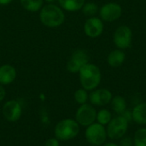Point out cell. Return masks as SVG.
<instances>
[{"instance_id": "9", "label": "cell", "mask_w": 146, "mask_h": 146, "mask_svg": "<svg viewBox=\"0 0 146 146\" xmlns=\"http://www.w3.org/2000/svg\"><path fill=\"white\" fill-rule=\"evenodd\" d=\"M89 62V56L85 50L78 49L73 52L66 64V69L71 74H78L80 68Z\"/></svg>"}, {"instance_id": "18", "label": "cell", "mask_w": 146, "mask_h": 146, "mask_svg": "<svg viewBox=\"0 0 146 146\" xmlns=\"http://www.w3.org/2000/svg\"><path fill=\"white\" fill-rule=\"evenodd\" d=\"M44 0H20L21 6L28 12H39L44 6Z\"/></svg>"}, {"instance_id": "20", "label": "cell", "mask_w": 146, "mask_h": 146, "mask_svg": "<svg viewBox=\"0 0 146 146\" xmlns=\"http://www.w3.org/2000/svg\"><path fill=\"white\" fill-rule=\"evenodd\" d=\"M99 8L98 5L93 2H87L85 3V4L83 5L81 11L84 14V15L89 17H92V16H96V15L98 13Z\"/></svg>"}, {"instance_id": "7", "label": "cell", "mask_w": 146, "mask_h": 146, "mask_svg": "<svg viewBox=\"0 0 146 146\" xmlns=\"http://www.w3.org/2000/svg\"><path fill=\"white\" fill-rule=\"evenodd\" d=\"M97 110L93 105L91 104H85L80 105L75 113V121L77 123L81 126L87 127L92 123L96 122Z\"/></svg>"}, {"instance_id": "10", "label": "cell", "mask_w": 146, "mask_h": 146, "mask_svg": "<svg viewBox=\"0 0 146 146\" xmlns=\"http://www.w3.org/2000/svg\"><path fill=\"white\" fill-rule=\"evenodd\" d=\"M104 28V21L98 16H92L87 18L84 23V33L91 38H97L102 35Z\"/></svg>"}, {"instance_id": "12", "label": "cell", "mask_w": 146, "mask_h": 146, "mask_svg": "<svg viewBox=\"0 0 146 146\" xmlns=\"http://www.w3.org/2000/svg\"><path fill=\"white\" fill-rule=\"evenodd\" d=\"M2 112L6 121L9 122H15L21 116V105L17 100H9L3 104Z\"/></svg>"}, {"instance_id": "29", "label": "cell", "mask_w": 146, "mask_h": 146, "mask_svg": "<svg viewBox=\"0 0 146 146\" xmlns=\"http://www.w3.org/2000/svg\"><path fill=\"white\" fill-rule=\"evenodd\" d=\"M55 1H57V0H44V2L46 3H54Z\"/></svg>"}, {"instance_id": "28", "label": "cell", "mask_w": 146, "mask_h": 146, "mask_svg": "<svg viewBox=\"0 0 146 146\" xmlns=\"http://www.w3.org/2000/svg\"><path fill=\"white\" fill-rule=\"evenodd\" d=\"M102 146H120L118 144L114 142H105Z\"/></svg>"}, {"instance_id": "11", "label": "cell", "mask_w": 146, "mask_h": 146, "mask_svg": "<svg viewBox=\"0 0 146 146\" xmlns=\"http://www.w3.org/2000/svg\"><path fill=\"white\" fill-rule=\"evenodd\" d=\"M112 98L111 91L106 88H96L89 93V102L93 106H105L110 104Z\"/></svg>"}, {"instance_id": "22", "label": "cell", "mask_w": 146, "mask_h": 146, "mask_svg": "<svg viewBox=\"0 0 146 146\" xmlns=\"http://www.w3.org/2000/svg\"><path fill=\"white\" fill-rule=\"evenodd\" d=\"M74 98L75 102L81 105V104H85L89 101V93L88 91L85 90L84 88H80L78 90L75 91L74 94Z\"/></svg>"}, {"instance_id": "30", "label": "cell", "mask_w": 146, "mask_h": 146, "mask_svg": "<svg viewBox=\"0 0 146 146\" xmlns=\"http://www.w3.org/2000/svg\"><path fill=\"white\" fill-rule=\"evenodd\" d=\"M89 146H96V145H90Z\"/></svg>"}, {"instance_id": "13", "label": "cell", "mask_w": 146, "mask_h": 146, "mask_svg": "<svg viewBox=\"0 0 146 146\" xmlns=\"http://www.w3.org/2000/svg\"><path fill=\"white\" fill-rule=\"evenodd\" d=\"M17 72L14 66L3 64L0 66V85L7 86L13 83L16 78Z\"/></svg>"}, {"instance_id": "8", "label": "cell", "mask_w": 146, "mask_h": 146, "mask_svg": "<svg viewBox=\"0 0 146 146\" xmlns=\"http://www.w3.org/2000/svg\"><path fill=\"white\" fill-rule=\"evenodd\" d=\"M122 7L120 3L110 2L103 4L98 10L99 17L104 22H114L122 15Z\"/></svg>"}, {"instance_id": "25", "label": "cell", "mask_w": 146, "mask_h": 146, "mask_svg": "<svg viewBox=\"0 0 146 146\" xmlns=\"http://www.w3.org/2000/svg\"><path fill=\"white\" fill-rule=\"evenodd\" d=\"M128 122H130V121H133V115H132V111H130V110H127L122 115H121Z\"/></svg>"}, {"instance_id": "17", "label": "cell", "mask_w": 146, "mask_h": 146, "mask_svg": "<svg viewBox=\"0 0 146 146\" xmlns=\"http://www.w3.org/2000/svg\"><path fill=\"white\" fill-rule=\"evenodd\" d=\"M110 105H111L112 110L117 115H121L127 110V100L123 96H121V95L114 96L110 102Z\"/></svg>"}, {"instance_id": "3", "label": "cell", "mask_w": 146, "mask_h": 146, "mask_svg": "<svg viewBox=\"0 0 146 146\" xmlns=\"http://www.w3.org/2000/svg\"><path fill=\"white\" fill-rule=\"evenodd\" d=\"M80 125L74 119L60 121L55 127V138L59 141H68L76 138L80 133Z\"/></svg>"}, {"instance_id": "19", "label": "cell", "mask_w": 146, "mask_h": 146, "mask_svg": "<svg viewBox=\"0 0 146 146\" xmlns=\"http://www.w3.org/2000/svg\"><path fill=\"white\" fill-rule=\"evenodd\" d=\"M113 118L112 112L107 109H102L98 111H97V116H96V122L106 127L110 121Z\"/></svg>"}, {"instance_id": "2", "label": "cell", "mask_w": 146, "mask_h": 146, "mask_svg": "<svg viewBox=\"0 0 146 146\" xmlns=\"http://www.w3.org/2000/svg\"><path fill=\"white\" fill-rule=\"evenodd\" d=\"M78 74L81 87L88 92L98 88L101 83L102 73L96 64L86 63L80 68Z\"/></svg>"}, {"instance_id": "23", "label": "cell", "mask_w": 146, "mask_h": 146, "mask_svg": "<svg viewBox=\"0 0 146 146\" xmlns=\"http://www.w3.org/2000/svg\"><path fill=\"white\" fill-rule=\"evenodd\" d=\"M120 146H133V139L132 137L125 135L120 139Z\"/></svg>"}, {"instance_id": "4", "label": "cell", "mask_w": 146, "mask_h": 146, "mask_svg": "<svg viewBox=\"0 0 146 146\" xmlns=\"http://www.w3.org/2000/svg\"><path fill=\"white\" fill-rule=\"evenodd\" d=\"M129 122L122 116L116 115L106 126L107 136L111 140H120L128 131Z\"/></svg>"}, {"instance_id": "15", "label": "cell", "mask_w": 146, "mask_h": 146, "mask_svg": "<svg viewBox=\"0 0 146 146\" xmlns=\"http://www.w3.org/2000/svg\"><path fill=\"white\" fill-rule=\"evenodd\" d=\"M133 121L141 126L146 125V102L135 105L132 110Z\"/></svg>"}, {"instance_id": "5", "label": "cell", "mask_w": 146, "mask_h": 146, "mask_svg": "<svg viewBox=\"0 0 146 146\" xmlns=\"http://www.w3.org/2000/svg\"><path fill=\"white\" fill-rule=\"evenodd\" d=\"M85 138L86 141L92 145L102 146L107 140L106 127L94 122L88 126L85 132Z\"/></svg>"}, {"instance_id": "14", "label": "cell", "mask_w": 146, "mask_h": 146, "mask_svg": "<svg viewBox=\"0 0 146 146\" xmlns=\"http://www.w3.org/2000/svg\"><path fill=\"white\" fill-rule=\"evenodd\" d=\"M126 60V53L123 50L115 49L111 50L107 56V63L110 67L116 68L121 67Z\"/></svg>"}, {"instance_id": "26", "label": "cell", "mask_w": 146, "mask_h": 146, "mask_svg": "<svg viewBox=\"0 0 146 146\" xmlns=\"http://www.w3.org/2000/svg\"><path fill=\"white\" fill-rule=\"evenodd\" d=\"M6 96V90L3 85H0V102H2Z\"/></svg>"}, {"instance_id": "27", "label": "cell", "mask_w": 146, "mask_h": 146, "mask_svg": "<svg viewBox=\"0 0 146 146\" xmlns=\"http://www.w3.org/2000/svg\"><path fill=\"white\" fill-rule=\"evenodd\" d=\"M13 2V0H0V5L4 6V5H8L9 3H11Z\"/></svg>"}, {"instance_id": "16", "label": "cell", "mask_w": 146, "mask_h": 146, "mask_svg": "<svg viewBox=\"0 0 146 146\" xmlns=\"http://www.w3.org/2000/svg\"><path fill=\"white\" fill-rule=\"evenodd\" d=\"M58 5L68 12H76L81 10L86 0H57Z\"/></svg>"}, {"instance_id": "6", "label": "cell", "mask_w": 146, "mask_h": 146, "mask_svg": "<svg viewBox=\"0 0 146 146\" xmlns=\"http://www.w3.org/2000/svg\"><path fill=\"white\" fill-rule=\"evenodd\" d=\"M133 37V34L131 27L127 25H121L115 29L113 34V41L117 49L125 50L131 47Z\"/></svg>"}, {"instance_id": "1", "label": "cell", "mask_w": 146, "mask_h": 146, "mask_svg": "<svg viewBox=\"0 0 146 146\" xmlns=\"http://www.w3.org/2000/svg\"><path fill=\"white\" fill-rule=\"evenodd\" d=\"M40 22L46 27L56 28L62 26L66 19L64 10L57 4L46 3L39 10Z\"/></svg>"}, {"instance_id": "24", "label": "cell", "mask_w": 146, "mask_h": 146, "mask_svg": "<svg viewBox=\"0 0 146 146\" xmlns=\"http://www.w3.org/2000/svg\"><path fill=\"white\" fill-rule=\"evenodd\" d=\"M44 146H60L59 140L56 138H50L44 143Z\"/></svg>"}, {"instance_id": "21", "label": "cell", "mask_w": 146, "mask_h": 146, "mask_svg": "<svg viewBox=\"0 0 146 146\" xmlns=\"http://www.w3.org/2000/svg\"><path fill=\"white\" fill-rule=\"evenodd\" d=\"M133 139V146H146V127L139 128Z\"/></svg>"}]
</instances>
